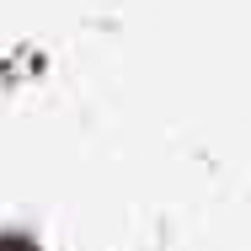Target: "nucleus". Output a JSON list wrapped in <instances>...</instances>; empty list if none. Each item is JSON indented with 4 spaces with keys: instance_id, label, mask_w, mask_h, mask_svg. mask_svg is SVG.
I'll list each match as a JSON object with an SVG mask.
<instances>
[{
    "instance_id": "obj_1",
    "label": "nucleus",
    "mask_w": 251,
    "mask_h": 251,
    "mask_svg": "<svg viewBox=\"0 0 251 251\" xmlns=\"http://www.w3.org/2000/svg\"><path fill=\"white\" fill-rule=\"evenodd\" d=\"M0 251H32V246H22V241H0Z\"/></svg>"
}]
</instances>
